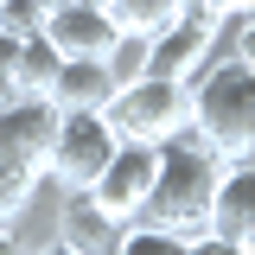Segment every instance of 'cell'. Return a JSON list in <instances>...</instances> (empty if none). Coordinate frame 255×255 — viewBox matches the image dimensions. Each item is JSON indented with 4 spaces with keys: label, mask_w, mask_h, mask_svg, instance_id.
I'll return each instance as SVG.
<instances>
[{
    "label": "cell",
    "mask_w": 255,
    "mask_h": 255,
    "mask_svg": "<svg viewBox=\"0 0 255 255\" xmlns=\"http://www.w3.org/2000/svg\"><path fill=\"white\" fill-rule=\"evenodd\" d=\"M223 166L204 140H191V134H172L166 147H159V172H153V198H147V211L140 223H153L166 236H179V243H198L204 236V211H211V191H217Z\"/></svg>",
    "instance_id": "1"
},
{
    "label": "cell",
    "mask_w": 255,
    "mask_h": 255,
    "mask_svg": "<svg viewBox=\"0 0 255 255\" xmlns=\"http://www.w3.org/2000/svg\"><path fill=\"white\" fill-rule=\"evenodd\" d=\"M191 140H204L217 159H249L255 153V64H204L191 83Z\"/></svg>",
    "instance_id": "2"
},
{
    "label": "cell",
    "mask_w": 255,
    "mask_h": 255,
    "mask_svg": "<svg viewBox=\"0 0 255 255\" xmlns=\"http://www.w3.org/2000/svg\"><path fill=\"white\" fill-rule=\"evenodd\" d=\"M102 122L128 147H166L172 134L191 128V90L166 83V77H134V83H122L102 102Z\"/></svg>",
    "instance_id": "3"
},
{
    "label": "cell",
    "mask_w": 255,
    "mask_h": 255,
    "mask_svg": "<svg viewBox=\"0 0 255 255\" xmlns=\"http://www.w3.org/2000/svg\"><path fill=\"white\" fill-rule=\"evenodd\" d=\"M122 140L109 134L102 115H58V134H51V153H45V185L58 191H90L96 172L109 166Z\"/></svg>",
    "instance_id": "4"
},
{
    "label": "cell",
    "mask_w": 255,
    "mask_h": 255,
    "mask_svg": "<svg viewBox=\"0 0 255 255\" xmlns=\"http://www.w3.org/2000/svg\"><path fill=\"white\" fill-rule=\"evenodd\" d=\"M153 172H159V147H128V140H122L83 198H90L115 230H128V223H140L147 198H153Z\"/></svg>",
    "instance_id": "5"
},
{
    "label": "cell",
    "mask_w": 255,
    "mask_h": 255,
    "mask_svg": "<svg viewBox=\"0 0 255 255\" xmlns=\"http://www.w3.org/2000/svg\"><path fill=\"white\" fill-rule=\"evenodd\" d=\"M211 19H191V13H179L166 32H153L147 38V77H166V83H198L204 77V64H217V51H211Z\"/></svg>",
    "instance_id": "6"
},
{
    "label": "cell",
    "mask_w": 255,
    "mask_h": 255,
    "mask_svg": "<svg viewBox=\"0 0 255 255\" xmlns=\"http://www.w3.org/2000/svg\"><path fill=\"white\" fill-rule=\"evenodd\" d=\"M204 236H217L230 249H255V172H249V159L223 166L217 191H211V211H204Z\"/></svg>",
    "instance_id": "7"
},
{
    "label": "cell",
    "mask_w": 255,
    "mask_h": 255,
    "mask_svg": "<svg viewBox=\"0 0 255 255\" xmlns=\"http://www.w3.org/2000/svg\"><path fill=\"white\" fill-rule=\"evenodd\" d=\"M51 134H58V109H51V102H38V96L6 102V109H0V166H32V172H45Z\"/></svg>",
    "instance_id": "8"
},
{
    "label": "cell",
    "mask_w": 255,
    "mask_h": 255,
    "mask_svg": "<svg viewBox=\"0 0 255 255\" xmlns=\"http://www.w3.org/2000/svg\"><path fill=\"white\" fill-rule=\"evenodd\" d=\"M58 58H109V45H115V19L102 13V6H83V0H70L58 13H45V32H38Z\"/></svg>",
    "instance_id": "9"
},
{
    "label": "cell",
    "mask_w": 255,
    "mask_h": 255,
    "mask_svg": "<svg viewBox=\"0 0 255 255\" xmlns=\"http://www.w3.org/2000/svg\"><path fill=\"white\" fill-rule=\"evenodd\" d=\"M115 96V83H109V70H102V58H58V77H51V109L58 115H102V102Z\"/></svg>",
    "instance_id": "10"
},
{
    "label": "cell",
    "mask_w": 255,
    "mask_h": 255,
    "mask_svg": "<svg viewBox=\"0 0 255 255\" xmlns=\"http://www.w3.org/2000/svg\"><path fill=\"white\" fill-rule=\"evenodd\" d=\"M58 243H70L77 255H109L122 243V230L96 211L83 191H64V217H58Z\"/></svg>",
    "instance_id": "11"
},
{
    "label": "cell",
    "mask_w": 255,
    "mask_h": 255,
    "mask_svg": "<svg viewBox=\"0 0 255 255\" xmlns=\"http://www.w3.org/2000/svg\"><path fill=\"white\" fill-rule=\"evenodd\" d=\"M6 77H13V96H38V102H45V96H51V77H58V51H51L45 38H26Z\"/></svg>",
    "instance_id": "12"
},
{
    "label": "cell",
    "mask_w": 255,
    "mask_h": 255,
    "mask_svg": "<svg viewBox=\"0 0 255 255\" xmlns=\"http://www.w3.org/2000/svg\"><path fill=\"white\" fill-rule=\"evenodd\" d=\"M102 13L115 19V32H134V38H153V32H166L172 19H179V0H109Z\"/></svg>",
    "instance_id": "13"
},
{
    "label": "cell",
    "mask_w": 255,
    "mask_h": 255,
    "mask_svg": "<svg viewBox=\"0 0 255 255\" xmlns=\"http://www.w3.org/2000/svg\"><path fill=\"white\" fill-rule=\"evenodd\" d=\"M38 185H45V172H32V166H0V230H19V217L32 211Z\"/></svg>",
    "instance_id": "14"
},
{
    "label": "cell",
    "mask_w": 255,
    "mask_h": 255,
    "mask_svg": "<svg viewBox=\"0 0 255 255\" xmlns=\"http://www.w3.org/2000/svg\"><path fill=\"white\" fill-rule=\"evenodd\" d=\"M102 70H109V83H115V90H122V83H134V77H147V38H134V32H115V45H109Z\"/></svg>",
    "instance_id": "15"
},
{
    "label": "cell",
    "mask_w": 255,
    "mask_h": 255,
    "mask_svg": "<svg viewBox=\"0 0 255 255\" xmlns=\"http://www.w3.org/2000/svg\"><path fill=\"white\" fill-rule=\"evenodd\" d=\"M109 255H191L179 236H166V230H153V223H128L122 230V243Z\"/></svg>",
    "instance_id": "16"
},
{
    "label": "cell",
    "mask_w": 255,
    "mask_h": 255,
    "mask_svg": "<svg viewBox=\"0 0 255 255\" xmlns=\"http://www.w3.org/2000/svg\"><path fill=\"white\" fill-rule=\"evenodd\" d=\"M0 32H6V38H38V32H45L38 0H0Z\"/></svg>",
    "instance_id": "17"
},
{
    "label": "cell",
    "mask_w": 255,
    "mask_h": 255,
    "mask_svg": "<svg viewBox=\"0 0 255 255\" xmlns=\"http://www.w3.org/2000/svg\"><path fill=\"white\" fill-rule=\"evenodd\" d=\"M0 255H32V249L19 243V230H0Z\"/></svg>",
    "instance_id": "18"
},
{
    "label": "cell",
    "mask_w": 255,
    "mask_h": 255,
    "mask_svg": "<svg viewBox=\"0 0 255 255\" xmlns=\"http://www.w3.org/2000/svg\"><path fill=\"white\" fill-rule=\"evenodd\" d=\"M32 255H77V249H70V243H58V236H51L45 249H32Z\"/></svg>",
    "instance_id": "19"
},
{
    "label": "cell",
    "mask_w": 255,
    "mask_h": 255,
    "mask_svg": "<svg viewBox=\"0 0 255 255\" xmlns=\"http://www.w3.org/2000/svg\"><path fill=\"white\" fill-rule=\"evenodd\" d=\"M6 102H19V96H13V77L0 70V109H6Z\"/></svg>",
    "instance_id": "20"
},
{
    "label": "cell",
    "mask_w": 255,
    "mask_h": 255,
    "mask_svg": "<svg viewBox=\"0 0 255 255\" xmlns=\"http://www.w3.org/2000/svg\"><path fill=\"white\" fill-rule=\"evenodd\" d=\"M58 6H70V0H38V13H58Z\"/></svg>",
    "instance_id": "21"
},
{
    "label": "cell",
    "mask_w": 255,
    "mask_h": 255,
    "mask_svg": "<svg viewBox=\"0 0 255 255\" xmlns=\"http://www.w3.org/2000/svg\"><path fill=\"white\" fill-rule=\"evenodd\" d=\"M83 6H109V0H83Z\"/></svg>",
    "instance_id": "22"
}]
</instances>
